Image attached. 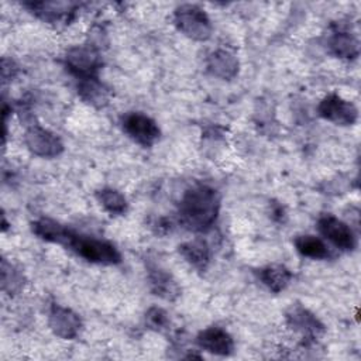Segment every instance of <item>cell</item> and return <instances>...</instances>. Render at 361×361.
Instances as JSON below:
<instances>
[{"instance_id":"obj_1","label":"cell","mask_w":361,"mask_h":361,"mask_svg":"<svg viewBox=\"0 0 361 361\" xmlns=\"http://www.w3.org/2000/svg\"><path fill=\"white\" fill-rule=\"evenodd\" d=\"M220 210V196L207 185L189 188L179 202V220L192 231H206L216 221Z\"/></svg>"},{"instance_id":"obj_2","label":"cell","mask_w":361,"mask_h":361,"mask_svg":"<svg viewBox=\"0 0 361 361\" xmlns=\"http://www.w3.org/2000/svg\"><path fill=\"white\" fill-rule=\"evenodd\" d=\"M62 244L68 248H71L76 255L80 258L102 264V265H114L121 261L120 251L109 241L99 240L90 235L79 234L68 228L66 235L62 241Z\"/></svg>"},{"instance_id":"obj_3","label":"cell","mask_w":361,"mask_h":361,"mask_svg":"<svg viewBox=\"0 0 361 361\" xmlns=\"http://www.w3.org/2000/svg\"><path fill=\"white\" fill-rule=\"evenodd\" d=\"M173 21L180 32L195 41L209 39L213 31L209 16L196 4H182L176 7Z\"/></svg>"},{"instance_id":"obj_4","label":"cell","mask_w":361,"mask_h":361,"mask_svg":"<svg viewBox=\"0 0 361 361\" xmlns=\"http://www.w3.org/2000/svg\"><path fill=\"white\" fill-rule=\"evenodd\" d=\"M123 131L137 144L142 147L154 145L159 135L158 124L147 114L140 111H130L121 117Z\"/></svg>"},{"instance_id":"obj_5","label":"cell","mask_w":361,"mask_h":361,"mask_svg":"<svg viewBox=\"0 0 361 361\" xmlns=\"http://www.w3.org/2000/svg\"><path fill=\"white\" fill-rule=\"evenodd\" d=\"M65 61L68 69L79 79L96 78V73L102 66L100 54L92 45L72 47L68 49Z\"/></svg>"},{"instance_id":"obj_6","label":"cell","mask_w":361,"mask_h":361,"mask_svg":"<svg viewBox=\"0 0 361 361\" xmlns=\"http://www.w3.org/2000/svg\"><path fill=\"white\" fill-rule=\"evenodd\" d=\"M317 111L320 117L336 126H353L358 120V109L355 104L336 93H330L323 97L319 103Z\"/></svg>"},{"instance_id":"obj_7","label":"cell","mask_w":361,"mask_h":361,"mask_svg":"<svg viewBox=\"0 0 361 361\" xmlns=\"http://www.w3.org/2000/svg\"><path fill=\"white\" fill-rule=\"evenodd\" d=\"M319 233L341 251H353L357 247V237L353 228L333 214H324L317 221Z\"/></svg>"},{"instance_id":"obj_8","label":"cell","mask_w":361,"mask_h":361,"mask_svg":"<svg viewBox=\"0 0 361 361\" xmlns=\"http://www.w3.org/2000/svg\"><path fill=\"white\" fill-rule=\"evenodd\" d=\"M24 141L32 154L42 158H54L63 151V144L61 138L38 124L31 126L25 131Z\"/></svg>"},{"instance_id":"obj_9","label":"cell","mask_w":361,"mask_h":361,"mask_svg":"<svg viewBox=\"0 0 361 361\" xmlns=\"http://www.w3.org/2000/svg\"><path fill=\"white\" fill-rule=\"evenodd\" d=\"M49 327L55 336L65 340H72L79 334L82 322L72 309L54 305L49 312Z\"/></svg>"},{"instance_id":"obj_10","label":"cell","mask_w":361,"mask_h":361,"mask_svg":"<svg viewBox=\"0 0 361 361\" xmlns=\"http://www.w3.org/2000/svg\"><path fill=\"white\" fill-rule=\"evenodd\" d=\"M196 343L200 348L216 355H230L234 350L233 337L216 326L202 330L196 337Z\"/></svg>"},{"instance_id":"obj_11","label":"cell","mask_w":361,"mask_h":361,"mask_svg":"<svg viewBox=\"0 0 361 361\" xmlns=\"http://www.w3.org/2000/svg\"><path fill=\"white\" fill-rule=\"evenodd\" d=\"M148 281L152 292L166 300H173L179 296V286L172 275L157 262L148 261Z\"/></svg>"},{"instance_id":"obj_12","label":"cell","mask_w":361,"mask_h":361,"mask_svg":"<svg viewBox=\"0 0 361 361\" xmlns=\"http://www.w3.org/2000/svg\"><path fill=\"white\" fill-rule=\"evenodd\" d=\"M286 320L293 330L302 333L306 337L316 338L324 331V326L320 323V320L302 306H292L286 313Z\"/></svg>"},{"instance_id":"obj_13","label":"cell","mask_w":361,"mask_h":361,"mask_svg":"<svg viewBox=\"0 0 361 361\" xmlns=\"http://www.w3.org/2000/svg\"><path fill=\"white\" fill-rule=\"evenodd\" d=\"M207 71L223 80H230L238 73V59L227 49H216L207 56Z\"/></svg>"},{"instance_id":"obj_14","label":"cell","mask_w":361,"mask_h":361,"mask_svg":"<svg viewBox=\"0 0 361 361\" xmlns=\"http://www.w3.org/2000/svg\"><path fill=\"white\" fill-rule=\"evenodd\" d=\"M179 252L192 267L200 271L206 269L210 261V248L207 243L202 238H195L179 245Z\"/></svg>"},{"instance_id":"obj_15","label":"cell","mask_w":361,"mask_h":361,"mask_svg":"<svg viewBox=\"0 0 361 361\" xmlns=\"http://www.w3.org/2000/svg\"><path fill=\"white\" fill-rule=\"evenodd\" d=\"M329 47L338 58L353 59L360 54V42L357 37L348 31H336L329 41Z\"/></svg>"},{"instance_id":"obj_16","label":"cell","mask_w":361,"mask_h":361,"mask_svg":"<svg viewBox=\"0 0 361 361\" xmlns=\"http://www.w3.org/2000/svg\"><path fill=\"white\" fill-rule=\"evenodd\" d=\"M258 275L262 283L275 293L283 290L292 279V272L283 265H268L259 269Z\"/></svg>"},{"instance_id":"obj_17","label":"cell","mask_w":361,"mask_h":361,"mask_svg":"<svg viewBox=\"0 0 361 361\" xmlns=\"http://www.w3.org/2000/svg\"><path fill=\"white\" fill-rule=\"evenodd\" d=\"M298 252L303 257L313 258V259H326L330 255L329 247L324 244V241L316 235L303 234L298 235L293 241Z\"/></svg>"},{"instance_id":"obj_18","label":"cell","mask_w":361,"mask_h":361,"mask_svg":"<svg viewBox=\"0 0 361 361\" xmlns=\"http://www.w3.org/2000/svg\"><path fill=\"white\" fill-rule=\"evenodd\" d=\"M96 197L99 203L103 206V209L109 212L111 216L124 214L127 210V200L124 195L116 189L103 188L96 192Z\"/></svg>"},{"instance_id":"obj_19","label":"cell","mask_w":361,"mask_h":361,"mask_svg":"<svg viewBox=\"0 0 361 361\" xmlns=\"http://www.w3.org/2000/svg\"><path fill=\"white\" fill-rule=\"evenodd\" d=\"M32 231L45 241L62 244L68 228L51 219H39L32 223Z\"/></svg>"},{"instance_id":"obj_20","label":"cell","mask_w":361,"mask_h":361,"mask_svg":"<svg viewBox=\"0 0 361 361\" xmlns=\"http://www.w3.org/2000/svg\"><path fill=\"white\" fill-rule=\"evenodd\" d=\"M78 92L90 104L104 106L107 103V92L103 89L97 78L79 79Z\"/></svg>"},{"instance_id":"obj_21","label":"cell","mask_w":361,"mask_h":361,"mask_svg":"<svg viewBox=\"0 0 361 361\" xmlns=\"http://www.w3.org/2000/svg\"><path fill=\"white\" fill-rule=\"evenodd\" d=\"M31 8L42 16L45 20H58L62 16L72 13L76 8L75 3H62V1H39L31 3Z\"/></svg>"},{"instance_id":"obj_22","label":"cell","mask_w":361,"mask_h":361,"mask_svg":"<svg viewBox=\"0 0 361 361\" xmlns=\"http://www.w3.org/2000/svg\"><path fill=\"white\" fill-rule=\"evenodd\" d=\"M23 275L20 271H17L11 264H8L6 259L1 262V285L3 289L14 293L23 288Z\"/></svg>"},{"instance_id":"obj_23","label":"cell","mask_w":361,"mask_h":361,"mask_svg":"<svg viewBox=\"0 0 361 361\" xmlns=\"http://www.w3.org/2000/svg\"><path fill=\"white\" fill-rule=\"evenodd\" d=\"M145 323L155 331H164L169 326V316L164 309L152 306L145 313Z\"/></svg>"}]
</instances>
